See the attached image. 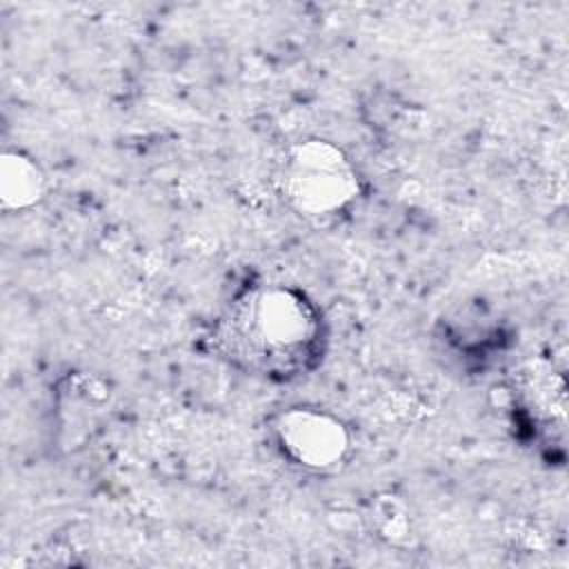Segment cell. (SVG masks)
<instances>
[{
	"mask_svg": "<svg viewBox=\"0 0 569 569\" xmlns=\"http://www.w3.org/2000/svg\"><path fill=\"white\" fill-rule=\"evenodd\" d=\"M216 342L238 367L291 378L311 369L322 351V318L298 289L260 284L238 296L220 318Z\"/></svg>",
	"mask_w": 569,
	"mask_h": 569,
	"instance_id": "cell-1",
	"label": "cell"
},
{
	"mask_svg": "<svg viewBox=\"0 0 569 569\" xmlns=\"http://www.w3.org/2000/svg\"><path fill=\"white\" fill-rule=\"evenodd\" d=\"M276 184L284 204L307 218L338 213L360 191L351 160L340 147L320 138L300 140L282 153Z\"/></svg>",
	"mask_w": 569,
	"mask_h": 569,
	"instance_id": "cell-2",
	"label": "cell"
},
{
	"mask_svg": "<svg viewBox=\"0 0 569 569\" xmlns=\"http://www.w3.org/2000/svg\"><path fill=\"white\" fill-rule=\"evenodd\" d=\"M278 449L309 471H333L349 451V431L331 413L313 407H289L271 422Z\"/></svg>",
	"mask_w": 569,
	"mask_h": 569,
	"instance_id": "cell-3",
	"label": "cell"
},
{
	"mask_svg": "<svg viewBox=\"0 0 569 569\" xmlns=\"http://www.w3.org/2000/svg\"><path fill=\"white\" fill-rule=\"evenodd\" d=\"M47 178L40 164L22 151H4L0 160V202L2 209L20 211L42 200Z\"/></svg>",
	"mask_w": 569,
	"mask_h": 569,
	"instance_id": "cell-4",
	"label": "cell"
}]
</instances>
